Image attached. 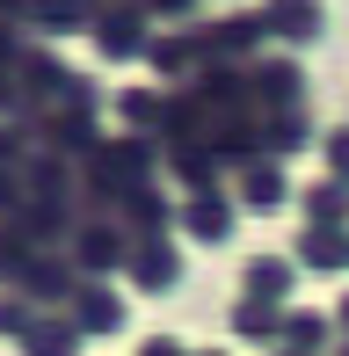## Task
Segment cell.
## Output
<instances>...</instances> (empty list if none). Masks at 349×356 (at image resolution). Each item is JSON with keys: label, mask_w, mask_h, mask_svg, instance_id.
I'll return each mask as SVG.
<instances>
[{"label": "cell", "mask_w": 349, "mask_h": 356, "mask_svg": "<svg viewBox=\"0 0 349 356\" xmlns=\"http://www.w3.org/2000/svg\"><path fill=\"white\" fill-rule=\"evenodd\" d=\"M342 356H349V349H342Z\"/></svg>", "instance_id": "10"}, {"label": "cell", "mask_w": 349, "mask_h": 356, "mask_svg": "<svg viewBox=\"0 0 349 356\" xmlns=\"http://www.w3.org/2000/svg\"><path fill=\"white\" fill-rule=\"evenodd\" d=\"M277 29H291V37H313V29H320V8H313V0H277Z\"/></svg>", "instance_id": "2"}, {"label": "cell", "mask_w": 349, "mask_h": 356, "mask_svg": "<svg viewBox=\"0 0 349 356\" xmlns=\"http://www.w3.org/2000/svg\"><path fill=\"white\" fill-rule=\"evenodd\" d=\"M306 254H313V262H342V240L320 233V240H306Z\"/></svg>", "instance_id": "6"}, {"label": "cell", "mask_w": 349, "mask_h": 356, "mask_svg": "<svg viewBox=\"0 0 349 356\" xmlns=\"http://www.w3.org/2000/svg\"><path fill=\"white\" fill-rule=\"evenodd\" d=\"M233 327H241L247 342H269V327H277V313H269V305L255 298V305H241V313H233Z\"/></svg>", "instance_id": "4"}, {"label": "cell", "mask_w": 349, "mask_h": 356, "mask_svg": "<svg viewBox=\"0 0 349 356\" xmlns=\"http://www.w3.org/2000/svg\"><path fill=\"white\" fill-rule=\"evenodd\" d=\"M342 320H349V298H342Z\"/></svg>", "instance_id": "9"}, {"label": "cell", "mask_w": 349, "mask_h": 356, "mask_svg": "<svg viewBox=\"0 0 349 356\" xmlns=\"http://www.w3.org/2000/svg\"><path fill=\"white\" fill-rule=\"evenodd\" d=\"M284 284H291V269H284L277 254H262V262L247 269V291H255V298H284Z\"/></svg>", "instance_id": "1"}, {"label": "cell", "mask_w": 349, "mask_h": 356, "mask_svg": "<svg viewBox=\"0 0 349 356\" xmlns=\"http://www.w3.org/2000/svg\"><path fill=\"white\" fill-rule=\"evenodd\" d=\"M189 225H197V240H218V233H226V211H218V204H197Z\"/></svg>", "instance_id": "5"}, {"label": "cell", "mask_w": 349, "mask_h": 356, "mask_svg": "<svg viewBox=\"0 0 349 356\" xmlns=\"http://www.w3.org/2000/svg\"><path fill=\"white\" fill-rule=\"evenodd\" d=\"M146 356H174V349H168V342H161V349H146Z\"/></svg>", "instance_id": "8"}, {"label": "cell", "mask_w": 349, "mask_h": 356, "mask_svg": "<svg viewBox=\"0 0 349 356\" xmlns=\"http://www.w3.org/2000/svg\"><path fill=\"white\" fill-rule=\"evenodd\" d=\"M284 342H298V349H320V342H327V320H320V313H298V320H284Z\"/></svg>", "instance_id": "3"}, {"label": "cell", "mask_w": 349, "mask_h": 356, "mask_svg": "<svg viewBox=\"0 0 349 356\" xmlns=\"http://www.w3.org/2000/svg\"><path fill=\"white\" fill-rule=\"evenodd\" d=\"M327 160H335V175H349V131H335V138H327Z\"/></svg>", "instance_id": "7"}]
</instances>
